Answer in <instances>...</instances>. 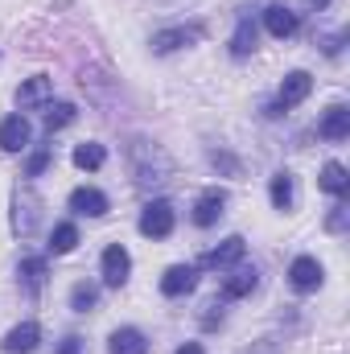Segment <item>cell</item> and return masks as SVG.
I'll return each mask as SVG.
<instances>
[{
    "mask_svg": "<svg viewBox=\"0 0 350 354\" xmlns=\"http://www.w3.org/2000/svg\"><path fill=\"white\" fill-rule=\"evenodd\" d=\"M128 161H132V177H136L140 189H157V185H165L174 177L169 157L157 145H149V140H132L128 145Z\"/></svg>",
    "mask_w": 350,
    "mask_h": 354,
    "instance_id": "obj_1",
    "label": "cell"
},
{
    "mask_svg": "<svg viewBox=\"0 0 350 354\" xmlns=\"http://www.w3.org/2000/svg\"><path fill=\"white\" fill-rule=\"evenodd\" d=\"M37 227H42V198L29 185H17V194H12V231L33 235Z\"/></svg>",
    "mask_w": 350,
    "mask_h": 354,
    "instance_id": "obj_2",
    "label": "cell"
},
{
    "mask_svg": "<svg viewBox=\"0 0 350 354\" xmlns=\"http://www.w3.org/2000/svg\"><path fill=\"white\" fill-rule=\"evenodd\" d=\"M174 223H177V210H174V202H165V198H153L140 210V235H149V239H169Z\"/></svg>",
    "mask_w": 350,
    "mask_h": 354,
    "instance_id": "obj_3",
    "label": "cell"
},
{
    "mask_svg": "<svg viewBox=\"0 0 350 354\" xmlns=\"http://www.w3.org/2000/svg\"><path fill=\"white\" fill-rule=\"evenodd\" d=\"M202 37V25H177V29H161L153 33V54H174L181 46H194Z\"/></svg>",
    "mask_w": 350,
    "mask_h": 354,
    "instance_id": "obj_4",
    "label": "cell"
},
{
    "mask_svg": "<svg viewBox=\"0 0 350 354\" xmlns=\"http://www.w3.org/2000/svg\"><path fill=\"white\" fill-rule=\"evenodd\" d=\"M223 206H227V189H219V185L206 189V194L194 202V214H190L194 227H214V223L223 218Z\"/></svg>",
    "mask_w": 350,
    "mask_h": 354,
    "instance_id": "obj_5",
    "label": "cell"
},
{
    "mask_svg": "<svg viewBox=\"0 0 350 354\" xmlns=\"http://www.w3.org/2000/svg\"><path fill=\"white\" fill-rule=\"evenodd\" d=\"M37 342H42V326H37V322H21L17 330H8V334H4L0 351H4V354H33V351H37Z\"/></svg>",
    "mask_w": 350,
    "mask_h": 354,
    "instance_id": "obj_6",
    "label": "cell"
},
{
    "mask_svg": "<svg viewBox=\"0 0 350 354\" xmlns=\"http://www.w3.org/2000/svg\"><path fill=\"white\" fill-rule=\"evenodd\" d=\"M128 272H132V256H128L120 243H111V248L103 252V284H107V288H120V284L128 280Z\"/></svg>",
    "mask_w": 350,
    "mask_h": 354,
    "instance_id": "obj_7",
    "label": "cell"
},
{
    "mask_svg": "<svg viewBox=\"0 0 350 354\" xmlns=\"http://www.w3.org/2000/svg\"><path fill=\"white\" fill-rule=\"evenodd\" d=\"M297 25H301V21H297V12H293L288 4H268V8H264V29H268L272 37L284 41V37L297 33Z\"/></svg>",
    "mask_w": 350,
    "mask_h": 354,
    "instance_id": "obj_8",
    "label": "cell"
},
{
    "mask_svg": "<svg viewBox=\"0 0 350 354\" xmlns=\"http://www.w3.org/2000/svg\"><path fill=\"white\" fill-rule=\"evenodd\" d=\"M194 284H198V268L194 264H174L161 276V292L165 297H185V292H194Z\"/></svg>",
    "mask_w": 350,
    "mask_h": 354,
    "instance_id": "obj_9",
    "label": "cell"
},
{
    "mask_svg": "<svg viewBox=\"0 0 350 354\" xmlns=\"http://www.w3.org/2000/svg\"><path fill=\"white\" fill-rule=\"evenodd\" d=\"M322 276H326V272H322V264H317L313 256H297L293 268H288V280H293L297 292H313V288L322 284Z\"/></svg>",
    "mask_w": 350,
    "mask_h": 354,
    "instance_id": "obj_10",
    "label": "cell"
},
{
    "mask_svg": "<svg viewBox=\"0 0 350 354\" xmlns=\"http://www.w3.org/2000/svg\"><path fill=\"white\" fill-rule=\"evenodd\" d=\"M309 91H313L309 71H293V75H284L276 103H280V107H297V103H305V99H309Z\"/></svg>",
    "mask_w": 350,
    "mask_h": 354,
    "instance_id": "obj_11",
    "label": "cell"
},
{
    "mask_svg": "<svg viewBox=\"0 0 350 354\" xmlns=\"http://www.w3.org/2000/svg\"><path fill=\"white\" fill-rule=\"evenodd\" d=\"M243 252H248V243H243V235H231V239H223L214 252H206L202 256V268H231L243 260Z\"/></svg>",
    "mask_w": 350,
    "mask_h": 354,
    "instance_id": "obj_12",
    "label": "cell"
},
{
    "mask_svg": "<svg viewBox=\"0 0 350 354\" xmlns=\"http://www.w3.org/2000/svg\"><path fill=\"white\" fill-rule=\"evenodd\" d=\"M71 210L75 214H87V218H103L107 214V194L103 189H91V185H79L71 194Z\"/></svg>",
    "mask_w": 350,
    "mask_h": 354,
    "instance_id": "obj_13",
    "label": "cell"
},
{
    "mask_svg": "<svg viewBox=\"0 0 350 354\" xmlns=\"http://www.w3.org/2000/svg\"><path fill=\"white\" fill-rule=\"evenodd\" d=\"M29 136H33V132H29V120H25V115H8V120L0 124V149H4V153H21V149L29 145Z\"/></svg>",
    "mask_w": 350,
    "mask_h": 354,
    "instance_id": "obj_14",
    "label": "cell"
},
{
    "mask_svg": "<svg viewBox=\"0 0 350 354\" xmlns=\"http://www.w3.org/2000/svg\"><path fill=\"white\" fill-rule=\"evenodd\" d=\"M256 284H260V272L256 268H239V272H231L223 280V301H239V297L256 292Z\"/></svg>",
    "mask_w": 350,
    "mask_h": 354,
    "instance_id": "obj_15",
    "label": "cell"
},
{
    "mask_svg": "<svg viewBox=\"0 0 350 354\" xmlns=\"http://www.w3.org/2000/svg\"><path fill=\"white\" fill-rule=\"evenodd\" d=\"M317 132H322L326 140H334V145H338V140H347V136H350V107L334 103V107L322 115V128H317Z\"/></svg>",
    "mask_w": 350,
    "mask_h": 354,
    "instance_id": "obj_16",
    "label": "cell"
},
{
    "mask_svg": "<svg viewBox=\"0 0 350 354\" xmlns=\"http://www.w3.org/2000/svg\"><path fill=\"white\" fill-rule=\"evenodd\" d=\"M50 91H54V79H50V75H33L29 83H21L17 103H21V107H42V103L50 99Z\"/></svg>",
    "mask_w": 350,
    "mask_h": 354,
    "instance_id": "obj_17",
    "label": "cell"
},
{
    "mask_svg": "<svg viewBox=\"0 0 350 354\" xmlns=\"http://www.w3.org/2000/svg\"><path fill=\"white\" fill-rule=\"evenodd\" d=\"M107 354H149V342H145V334H140V330L124 326V330H116V334H111Z\"/></svg>",
    "mask_w": 350,
    "mask_h": 354,
    "instance_id": "obj_18",
    "label": "cell"
},
{
    "mask_svg": "<svg viewBox=\"0 0 350 354\" xmlns=\"http://www.w3.org/2000/svg\"><path fill=\"white\" fill-rule=\"evenodd\" d=\"M17 276H21V284H25V292H42V284H46V260L42 256H25L21 268H17Z\"/></svg>",
    "mask_w": 350,
    "mask_h": 354,
    "instance_id": "obj_19",
    "label": "cell"
},
{
    "mask_svg": "<svg viewBox=\"0 0 350 354\" xmlns=\"http://www.w3.org/2000/svg\"><path fill=\"white\" fill-rule=\"evenodd\" d=\"M256 21L252 17H239V25H235V37H231V54L235 58H248L252 50H256Z\"/></svg>",
    "mask_w": 350,
    "mask_h": 354,
    "instance_id": "obj_20",
    "label": "cell"
},
{
    "mask_svg": "<svg viewBox=\"0 0 350 354\" xmlns=\"http://www.w3.org/2000/svg\"><path fill=\"white\" fill-rule=\"evenodd\" d=\"M317 181H322V189H326V194H334V198H342V194L350 189L347 165H338V161H326V165H322V177H317Z\"/></svg>",
    "mask_w": 350,
    "mask_h": 354,
    "instance_id": "obj_21",
    "label": "cell"
},
{
    "mask_svg": "<svg viewBox=\"0 0 350 354\" xmlns=\"http://www.w3.org/2000/svg\"><path fill=\"white\" fill-rule=\"evenodd\" d=\"M75 248H79V227H75V223H58L54 235H50V252H54V256H66V252H75Z\"/></svg>",
    "mask_w": 350,
    "mask_h": 354,
    "instance_id": "obj_22",
    "label": "cell"
},
{
    "mask_svg": "<svg viewBox=\"0 0 350 354\" xmlns=\"http://www.w3.org/2000/svg\"><path fill=\"white\" fill-rule=\"evenodd\" d=\"M75 103H50L46 107V132H58V128H66V124H75Z\"/></svg>",
    "mask_w": 350,
    "mask_h": 354,
    "instance_id": "obj_23",
    "label": "cell"
},
{
    "mask_svg": "<svg viewBox=\"0 0 350 354\" xmlns=\"http://www.w3.org/2000/svg\"><path fill=\"white\" fill-rule=\"evenodd\" d=\"M103 161H107V149L95 145V140H87V145L75 149V165H79V169H99Z\"/></svg>",
    "mask_w": 350,
    "mask_h": 354,
    "instance_id": "obj_24",
    "label": "cell"
},
{
    "mask_svg": "<svg viewBox=\"0 0 350 354\" xmlns=\"http://www.w3.org/2000/svg\"><path fill=\"white\" fill-rule=\"evenodd\" d=\"M95 301H99V288L87 284V280H79V284L71 288V309H75V313H91Z\"/></svg>",
    "mask_w": 350,
    "mask_h": 354,
    "instance_id": "obj_25",
    "label": "cell"
},
{
    "mask_svg": "<svg viewBox=\"0 0 350 354\" xmlns=\"http://www.w3.org/2000/svg\"><path fill=\"white\" fill-rule=\"evenodd\" d=\"M272 206L276 210H293V174L272 177Z\"/></svg>",
    "mask_w": 350,
    "mask_h": 354,
    "instance_id": "obj_26",
    "label": "cell"
},
{
    "mask_svg": "<svg viewBox=\"0 0 350 354\" xmlns=\"http://www.w3.org/2000/svg\"><path fill=\"white\" fill-rule=\"evenodd\" d=\"M54 161V149H37L29 161H25V177H37V174H46V165Z\"/></svg>",
    "mask_w": 350,
    "mask_h": 354,
    "instance_id": "obj_27",
    "label": "cell"
},
{
    "mask_svg": "<svg viewBox=\"0 0 350 354\" xmlns=\"http://www.w3.org/2000/svg\"><path fill=\"white\" fill-rule=\"evenodd\" d=\"M326 227H330V231H347V206H342V202H338V206L330 210V218H326Z\"/></svg>",
    "mask_w": 350,
    "mask_h": 354,
    "instance_id": "obj_28",
    "label": "cell"
},
{
    "mask_svg": "<svg viewBox=\"0 0 350 354\" xmlns=\"http://www.w3.org/2000/svg\"><path fill=\"white\" fill-rule=\"evenodd\" d=\"M58 354H83V338H79V334L62 338V346H58Z\"/></svg>",
    "mask_w": 350,
    "mask_h": 354,
    "instance_id": "obj_29",
    "label": "cell"
},
{
    "mask_svg": "<svg viewBox=\"0 0 350 354\" xmlns=\"http://www.w3.org/2000/svg\"><path fill=\"white\" fill-rule=\"evenodd\" d=\"M342 41H347V33H334V37H326V46H322V50H326V54L334 58V54L342 50Z\"/></svg>",
    "mask_w": 350,
    "mask_h": 354,
    "instance_id": "obj_30",
    "label": "cell"
},
{
    "mask_svg": "<svg viewBox=\"0 0 350 354\" xmlns=\"http://www.w3.org/2000/svg\"><path fill=\"white\" fill-rule=\"evenodd\" d=\"M177 354H206V351H202V342H185V346H177Z\"/></svg>",
    "mask_w": 350,
    "mask_h": 354,
    "instance_id": "obj_31",
    "label": "cell"
},
{
    "mask_svg": "<svg viewBox=\"0 0 350 354\" xmlns=\"http://www.w3.org/2000/svg\"><path fill=\"white\" fill-rule=\"evenodd\" d=\"M326 4H330V0H309V8H326Z\"/></svg>",
    "mask_w": 350,
    "mask_h": 354,
    "instance_id": "obj_32",
    "label": "cell"
}]
</instances>
